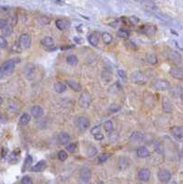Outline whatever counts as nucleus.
Masks as SVG:
<instances>
[{"label": "nucleus", "instance_id": "nucleus-1", "mask_svg": "<svg viewBox=\"0 0 183 184\" xmlns=\"http://www.w3.org/2000/svg\"><path fill=\"white\" fill-rule=\"evenodd\" d=\"M91 179V170L87 167H83L79 172V184H88Z\"/></svg>", "mask_w": 183, "mask_h": 184}, {"label": "nucleus", "instance_id": "nucleus-2", "mask_svg": "<svg viewBox=\"0 0 183 184\" xmlns=\"http://www.w3.org/2000/svg\"><path fill=\"white\" fill-rule=\"evenodd\" d=\"M91 101H92V98H91V96L88 92H86V91L82 92V94L80 95V97L78 99V104L82 108L86 109L90 106Z\"/></svg>", "mask_w": 183, "mask_h": 184}, {"label": "nucleus", "instance_id": "nucleus-3", "mask_svg": "<svg viewBox=\"0 0 183 184\" xmlns=\"http://www.w3.org/2000/svg\"><path fill=\"white\" fill-rule=\"evenodd\" d=\"M131 79L133 83L139 84V85H144L146 84L147 82V77L140 71H135L131 75Z\"/></svg>", "mask_w": 183, "mask_h": 184}, {"label": "nucleus", "instance_id": "nucleus-4", "mask_svg": "<svg viewBox=\"0 0 183 184\" xmlns=\"http://www.w3.org/2000/svg\"><path fill=\"white\" fill-rule=\"evenodd\" d=\"M153 87L155 89L159 91H165L170 88V83L166 79H157L153 83Z\"/></svg>", "mask_w": 183, "mask_h": 184}, {"label": "nucleus", "instance_id": "nucleus-5", "mask_svg": "<svg viewBox=\"0 0 183 184\" xmlns=\"http://www.w3.org/2000/svg\"><path fill=\"white\" fill-rule=\"evenodd\" d=\"M15 66H16V62L14 60H8L2 64L1 68L5 75H11L15 70Z\"/></svg>", "mask_w": 183, "mask_h": 184}, {"label": "nucleus", "instance_id": "nucleus-6", "mask_svg": "<svg viewBox=\"0 0 183 184\" xmlns=\"http://www.w3.org/2000/svg\"><path fill=\"white\" fill-rule=\"evenodd\" d=\"M76 127L80 130V131H86L88 129V127L90 126V122L89 120L86 118V117H84V116H81V117H78L76 120Z\"/></svg>", "mask_w": 183, "mask_h": 184}, {"label": "nucleus", "instance_id": "nucleus-7", "mask_svg": "<svg viewBox=\"0 0 183 184\" xmlns=\"http://www.w3.org/2000/svg\"><path fill=\"white\" fill-rule=\"evenodd\" d=\"M19 44L22 49H28L30 47L31 44V38L29 34L23 33L19 36Z\"/></svg>", "mask_w": 183, "mask_h": 184}, {"label": "nucleus", "instance_id": "nucleus-8", "mask_svg": "<svg viewBox=\"0 0 183 184\" xmlns=\"http://www.w3.org/2000/svg\"><path fill=\"white\" fill-rule=\"evenodd\" d=\"M157 177H158V179L161 181V182H168L171 179V173L169 170L166 169V168H162L158 171L157 173Z\"/></svg>", "mask_w": 183, "mask_h": 184}, {"label": "nucleus", "instance_id": "nucleus-9", "mask_svg": "<svg viewBox=\"0 0 183 184\" xmlns=\"http://www.w3.org/2000/svg\"><path fill=\"white\" fill-rule=\"evenodd\" d=\"M151 177V172L148 168H141L138 172V179L142 181H148Z\"/></svg>", "mask_w": 183, "mask_h": 184}, {"label": "nucleus", "instance_id": "nucleus-10", "mask_svg": "<svg viewBox=\"0 0 183 184\" xmlns=\"http://www.w3.org/2000/svg\"><path fill=\"white\" fill-rule=\"evenodd\" d=\"M71 140V136L66 132H62L58 134V142L62 146L68 145Z\"/></svg>", "mask_w": 183, "mask_h": 184}, {"label": "nucleus", "instance_id": "nucleus-11", "mask_svg": "<svg viewBox=\"0 0 183 184\" xmlns=\"http://www.w3.org/2000/svg\"><path fill=\"white\" fill-rule=\"evenodd\" d=\"M173 136L178 141H183V127L180 126H174L171 129Z\"/></svg>", "mask_w": 183, "mask_h": 184}, {"label": "nucleus", "instance_id": "nucleus-12", "mask_svg": "<svg viewBox=\"0 0 183 184\" xmlns=\"http://www.w3.org/2000/svg\"><path fill=\"white\" fill-rule=\"evenodd\" d=\"M35 72H36V67H35L34 65L29 64V65H26V66L24 67V74L30 79H31V78L34 77Z\"/></svg>", "mask_w": 183, "mask_h": 184}, {"label": "nucleus", "instance_id": "nucleus-13", "mask_svg": "<svg viewBox=\"0 0 183 184\" xmlns=\"http://www.w3.org/2000/svg\"><path fill=\"white\" fill-rule=\"evenodd\" d=\"M47 167V163L45 160H40L38 163H36L34 166H32L30 168V170L32 172H40L42 170H44Z\"/></svg>", "mask_w": 183, "mask_h": 184}, {"label": "nucleus", "instance_id": "nucleus-14", "mask_svg": "<svg viewBox=\"0 0 183 184\" xmlns=\"http://www.w3.org/2000/svg\"><path fill=\"white\" fill-rule=\"evenodd\" d=\"M136 155L140 158H146L150 156V151L146 147H139L136 149Z\"/></svg>", "mask_w": 183, "mask_h": 184}, {"label": "nucleus", "instance_id": "nucleus-15", "mask_svg": "<svg viewBox=\"0 0 183 184\" xmlns=\"http://www.w3.org/2000/svg\"><path fill=\"white\" fill-rule=\"evenodd\" d=\"M142 31L147 36H154L157 32V27L154 25H146L142 27Z\"/></svg>", "mask_w": 183, "mask_h": 184}, {"label": "nucleus", "instance_id": "nucleus-16", "mask_svg": "<svg viewBox=\"0 0 183 184\" xmlns=\"http://www.w3.org/2000/svg\"><path fill=\"white\" fill-rule=\"evenodd\" d=\"M55 25L57 27V29H59L60 30H65L70 28L71 23L65 19H57L55 21Z\"/></svg>", "mask_w": 183, "mask_h": 184}, {"label": "nucleus", "instance_id": "nucleus-17", "mask_svg": "<svg viewBox=\"0 0 183 184\" xmlns=\"http://www.w3.org/2000/svg\"><path fill=\"white\" fill-rule=\"evenodd\" d=\"M30 114L34 118H40L43 115V109L40 106L35 105L30 109Z\"/></svg>", "mask_w": 183, "mask_h": 184}, {"label": "nucleus", "instance_id": "nucleus-18", "mask_svg": "<svg viewBox=\"0 0 183 184\" xmlns=\"http://www.w3.org/2000/svg\"><path fill=\"white\" fill-rule=\"evenodd\" d=\"M40 43L41 45H43L44 47H47V48H51L55 45V41L52 37H44L41 41H40Z\"/></svg>", "mask_w": 183, "mask_h": 184}, {"label": "nucleus", "instance_id": "nucleus-19", "mask_svg": "<svg viewBox=\"0 0 183 184\" xmlns=\"http://www.w3.org/2000/svg\"><path fill=\"white\" fill-rule=\"evenodd\" d=\"M66 84H67L74 91H76V92H79V91H81V89H82L81 85H80L78 82L75 81V80L68 79V80H66Z\"/></svg>", "mask_w": 183, "mask_h": 184}, {"label": "nucleus", "instance_id": "nucleus-20", "mask_svg": "<svg viewBox=\"0 0 183 184\" xmlns=\"http://www.w3.org/2000/svg\"><path fill=\"white\" fill-rule=\"evenodd\" d=\"M162 107L165 112H171L173 110V106L171 101H169V99L167 98H164L163 99V102H162Z\"/></svg>", "mask_w": 183, "mask_h": 184}, {"label": "nucleus", "instance_id": "nucleus-21", "mask_svg": "<svg viewBox=\"0 0 183 184\" xmlns=\"http://www.w3.org/2000/svg\"><path fill=\"white\" fill-rule=\"evenodd\" d=\"M170 75L177 79H183V71L178 67H173L170 69Z\"/></svg>", "mask_w": 183, "mask_h": 184}, {"label": "nucleus", "instance_id": "nucleus-22", "mask_svg": "<svg viewBox=\"0 0 183 184\" xmlns=\"http://www.w3.org/2000/svg\"><path fill=\"white\" fill-rule=\"evenodd\" d=\"M87 40H88V42L92 46H97L99 44V41H100V38H99L98 34L95 33V32L90 33L88 38H87Z\"/></svg>", "mask_w": 183, "mask_h": 184}, {"label": "nucleus", "instance_id": "nucleus-23", "mask_svg": "<svg viewBox=\"0 0 183 184\" xmlns=\"http://www.w3.org/2000/svg\"><path fill=\"white\" fill-rule=\"evenodd\" d=\"M143 133H140V132H133L132 133V135L130 136V140L132 141V142H140L143 140Z\"/></svg>", "mask_w": 183, "mask_h": 184}, {"label": "nucleus", "instance_id": "nucleus-24", "mask_svg": "<svg viewBox=\"0 0 183 184\" xmlns=\"http://www.w3.org/2000/svg\"><path fill=\"white\" fill-rule=\"evenodd\" d=\"M54 87L57 93H63V92L65 91V89H66V85L64 83H61V82H57L55 84Z\"/></svg>", "mask_w": 183, "mask_h": 184}, {"label": "nucleus", "instance_id": "nucleus-25", "mask_svg": "<svg viewBox=\"0 0 183 184\" xmlns=\"http://www.w3.org/2000/svg\"><path fill=\"white\" fill-rule=\"evenodd\" d=\"M36 21H37V23H38L39 25L43 26V25H48V24H50L51 19H50L49 18H47V17H45V16H41V17L37 18V19H36Z\"/></svg>", "mask_w": 183, "mask_h": 184}, {"label": "nucleus", "instance_id": "nucleus-26", "mask_svg": "<svg viewBox=\"0 0 183 184\" xmlns=\"http://www.w3.org/2000/svg\"><path fill=\"white\" fill-rule=\"evenodd\" d=\"M31 164H32V157H31V156L27 155L25 161H24V164H23V167H22V171L24 172V171H26V169L30 168Z\"/></svg>", "mask_w": 183, "mask_h": 184}, {"label": "nucleus", "instance_id": "nucleus-27", "mask_svg": "<svg viewBox=\"0 0 183 184\" xmlns=\"http://www.w3.org/2000/svg\"><path fill=\"white\" fill-rule=\"evenodd\" d=\"M130 35H131L130 30H125V29H121L117 32V36L120 37V38H122V39H127V38L130 37Z\"/></svg>", "mask_w": 183, "mask_h": 184}, {"label": "nucleus", "instance_id": "nucleus-28", "mask_svg": "<svg viewBox=\"0 0 183 184\" xmlns=\"http://www.w3.org/2000/svg\"><path fill=\"white\" fill-rule=\"evenodd\" d=\"M66 63L69 65H76L77 63H78V59L77 57L75 55H68L66 57Z\"/></svg>", "mask_w": 183, "mask_h": 184}, {"label": "nucleus", "instance_id": "nucleus-29", "mask_svg": "<svg viewBox=\"0 0 183 184\" xmlns=\"http://www.w3.org/2000/svg\"><path fill=\"white\" fill-rule=\"evenodd\" d=\"M30 121V115L28 113H23L19 118V123L22 125H27Z\"/></svg>", "mask_w": 183, "mask_h": 184}, {"label": "nucleus", "instance_id": "nucleus-30", "mask_svg": "<svg viewBox=\"0 0 183 184\" xmlns=\"http://www.w3.org/2000/svg\"><path fill=\"white\" fill-rule=\"evenodd\" d=\"M104 129H105V131L107 132V133L111 134V133L113 132V129H114V126H113L112 122H111V121H107V122H105V123H104Z\"/></svg>", "mask_w": 183, "mask_h": 184}, {"label": "nucleus", "instance_id": "nucleus-31", "mask_svg": "<svg viewBox=\"0 0 183 184\" xmlns=\"http://www.w3.org/2000/svg\"><path fill=\"white\" fill-rule=\"evenodd\" d=\"M101 38H102V41H103V42H104L105 44H110V43L112 41V36H111V34L109 33V32H104V33H102Z\"/></svg>", "mask_w": 183, "mask_h": 184}, {"label": "nucleus", "instance_id": "nucleus-32", "mask_svg": "<svg viewBox=\"0 0 183 184\" xmlns=\"http://www.w3.org/2000/svg\"><path fill=\"white\" fill-rule=\"evenodd\" d=\"M146 61L150 64V65H156L157 62H158V59L157 57V55H153V54H150V55H147L146 56Z\"/></svg>", "mask_w": 183, "mask_h": 184}, {"label": "nucleus", "instance_id": "nucleus-33", "mask_svg": "<svg viewBox=\"0 0 183 184\" xmlns=\"http://www.w3.org/2000/svg\"><path fill=\"white\" fill-rule=\"evenodd\" d=\"M98 154V149L96 148V147L94 146H90L87 148V155L88 157H94Z\"/></svg>", "mask_w": 183, "mask_h": 184}, {"label": "nucleus", "instance_id": "nucleus-34", "mask_svg": "<svg viewBox=\"0 0 183 184\" xmlns=\"http://www.w3.org/2000/svg\"><path fill=\"white\" fill-rule=\"evenodd\" d=\"M58 158H59V160H61V161H65V160L68 158V154H67V152L65 151V150H60V151L58 152Z\"/></svg>", "mask_w": 183, "mask_h": 184}, {"label": "nucleus", "instance_id": "nucleus-35", "mask_svg": "<svg viewBox=\"0 0 183 184\" xmlns=\"http://www.w3.org/2000/svg\"><path fill=\"white\" fill-rule=\"evenodd\" d=\"M76 147H77V144L76 143H71V144H68L67 147H66V150L73 153L76 150Z\"/></svg>", "mask_w": 183, "mask_h": 184}, {"label": "nucleus", "instance_id": "nucleus-36", "mask_svg": "<svg viewBox=\"0 0 183 184\" xmlns=\"http://www.w3.org/2000/svg\"><path fill=\"white\" fill-rule=\"evenodd\" d=\"M21 184H33V180L29 176H24L21 179Z\"/></svg>", "mask_w": 183, "mask_h": 184}, {"label": "nucleus", "instance_id": "nucleus-37", "mask_svg": "<svg viewBox=\"0 0 183 184\" xmlns=\"http://www.w3.org/2000/svg\"><path fill=\"white\" fill-rule=\"evenodd\" d=\"M100 133H101V125H97L91 129V134L92 135H96Z\"/></svg>", "mask_w": 183, "mask_h": 184}, {"label": "nucleus", "instance_id": "nucleus-38", "mask_svg": "<svg viewBox=\"0 0 183 184\" xmlns=\"http://www.w3.org/2000/svg\"><path fill=\"white\" fill-rule=\"evenodd\" d=\"M8 46V41L4 36L0 35V48H6Z\"/></svg>", "mask_w": 183, "mask_h": 184}, {"label": "nucleus", "instance_id": "nucleus-39", "mask_svg": "<svg viewBox=\"0 0 183 184\" xmlns=\"http://www.w3.org/2000/svg\"><path fill=\"white\" fill-rule=\"evenodd\" d=\"M3 30V34H4V36H10L11 34H12V31H13V30H12V27H10V26H8V27H6L4 30Z\"/></svg>", "mask_w": 183, "mask_h": 184}, {"label": "nucleus", "instance_id": "nucleus-40", "mask_svg": "<svg viewBox=\"0 0 183 184\" xmlns=\"http://www.w3.org/2000/svg\"><path fill=\"white\" fill-rule=\"evenodd\" d=\"M110 157V155H107V154H101L100 157H99V162L100 163H104L108 160V158Z\"/></svg>", "mask_w": 183, "mask_h": 184}, {"label": "nucleus", "instance_id": "nucleus-41", "mask_svg": "<svg viewBox=\"0 0 183 184\" xmlns=\"http://www.w3.org/2000/svg\"><path fill=\"white\" fill-rule=\"evenodd\" d=\"M8 24H9L8 19H0V29H1V30H4L6 27H8Z\"/></svg>", "mask_w": 183, "mask_h": 184}, {"label": "nucleus", "instance_id": "nucleus-42", "mask_svg": "<svg viewBox=\"0 0 183 184\" xmlns=\"http://www.w3.org/2000/svg\"><path fill=\"white\" fill-rule=\"evenodd\" d=\"M169 58L170 59H172V60H175V61H179L180 60V55L177 53V52H171V55L169 56Z\"/></svg>", "mask_w": 183, "mask_h": 184}, {"label": "nucleus", "instance_id": "nucleus-43", "mask_svg": "<svg viewBox=\"0 0 183 184\" xmlns=\"http://www.w3.org/2000/svg\"><path fill=\"white\" fill-rule=\"evenodd\" d=\"M118 75H119V76L122 79V80H126V78H127V76H126V73L123 71V70H118Z\"/></svg>", "mask_w": 183, "mask_h": 184}, {"label": "nucleus", "instance_id": "nucleus-44", "mask_svg": "<svg viewBox=\"0 0 183 184\" xmlns=\"http://www.w3.org/2000/svg\"><path fill=\"white\" fill-rule=\"evenodd\" d=\"M94 137H95V139L96 140H98V141H101V140H103L104 139V135H103V133H98V134H96V135H94Z\"/></svg>", "mask_w": 183, "mask_h": 184}, {"label": "nucleus", "instance_id": "nucleus-45", "mask_svg": "<svg viewBox=\"0 0 183 184\" xmlns=\"http://www.w3.org/2000/svg\"><path fill=\"white\" fill-rule=\"evenodd\" d=\"M74 41H75L76 42H77L78 44H81V43H82V39H80V38H75Z\"/></svg>", "mask_w": 183, "mask_h": 184}, {"label": "nucleus", "instance_id": "nucleus-46", "mask_svg": "<svg viewBox=\"0 0 183 184\" xmlns=\"http://www.w3.org/2000/svg\"><path fill=\"white\" fill-rule=\"evenodd\" d=\"M4 76H5V74H4V72H3V70H2L1 66H0V79L3 78V77H4Z\"/></svg>", "mask_w": 183, "mask_h": 184}, {"label": "nucleus", "instance_id": "nucleus-47", "mask_svg": "<svg viewBox=\"0 0 183 184\" xmlns=\"http://www.w3.org/2000/svg\"><path fill=\"white\" fill-rule=\"evenodd\" d=\"M55 4H60V5H62V4H64L65 2H63V1H55Z\"/></svg>", "mask_w": 183, "mask_h": 184}, {"label": "nucleus", "instance_id": "nucleus-48", "mask_svg": "<svg viewBox=\"0 0 183 184\" xmlns=\"http://www.w3.org/2000/svg\"><path fill=\"white\" fill-rule=\"evenodd\" d=\"M2 104H3V99L0 97V106H1Z\"/></svg>", "mask_w": 183, "mask_h": 184}, {"label": "nucleus", "instance_id": "nucleus-49", "mask_svg": "<svg viewBox=\"0 0 183 184\" xmlns=\"http://www.w3.org/2000/svg\"><path fill=\"white\" fill-rule=\"evenodd\" d=\"M98 184H104V182H102V181H100V182H99Z\"/></svg>", "mask_w": 183, "mask_h": 184}]
</instances>
